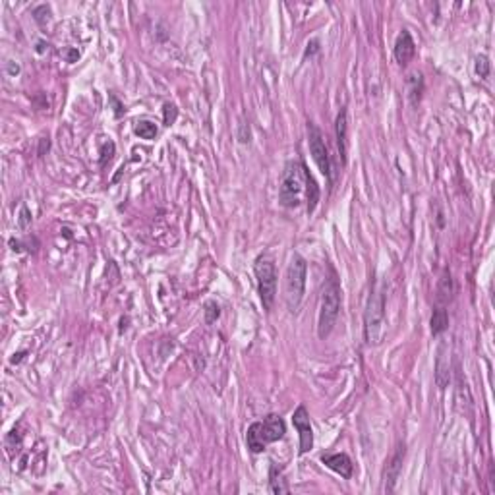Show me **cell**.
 Listing matches in <instances>:
<instances>
[{
	"mask_svg": "<svg viewBox=\"0 0 495 495\" xmlns=\"http://www.w3.org/2000/svg\"><path fill=\"white\" fill-rule=\"evenodd\" d=\"M341 280L336 277L333 267H329V275L323 289H321V298H319V316H318V336L327 339L331 331L335 329L339 312H341Z\"/></svg>",
	"mask_w": 495,
	"mask_h": 495,
	"instance_id": "cell-1",
	"label": "cell"
},
{
	"mask_svg": "<svg viewBox=\"0 0 495 495\" xmlns=\"http://www.w3.org/2000/svg\"><path fill=\"white\" fill-rule=\"evenodd\" d=\"M287 424L279 414H269L262 422H253L246 431V445L252 453H263L269 443H275L285 438Z\"/></svg>",
	"mask_w": 495,
	"mask_h": 495,
	"instance_id": "cell-2",
	"label": "cell"
},
{
	"mask_svg": "<svg viewBox=\"0 0 495 495\" xmlns=\"http://www.w3.org/2000/svg\"><path fill=\"white\" fill-rule=\"evenodd\" d=\"M304 192H306V165L300 161H289L282 170V178H280V206L287 207V209L298 207Z\"/></svg>",
	"mask_w": 495,
	"mask_h": 495,
	"instance_id": "cell-3",
	"label": "cell"
},
{
	"mask_svg": "<svg viewBox=\"0 0 495 495\" xmlns=\"http://www.w3.org/2000/svg\"><path fill=\"white\" fill-rule=\"evenodd\" d=\"M306 277H308V263H306V260L300 253H294L290 258L287 275H285V302H287V308L292 314L298 312L300 304L304 300Z\"/></svg>",
	"mask_w": 495,
	"mask_h": 495,
	"instance_id": "cell-4",
	"label": "cell"
},
{
	"mask_svg": "<svg viewBox=\"0 0 495 495\" xmlns=\"http://www.w3.org/2000/svg\"><path fill=\"white\" fill-rule=\"evenodd\" d=\"M385 325V294L379 285H374L364 312V341L368 346L379 345Z\"/></svg>",
	"mask_w": 495,
	"mask_h": 495,
	"instance_id": "cell-5",
	"label": "cell"
},
{
	"mask_svg": "<svg viewBox=\"0 0 495 495\" xmlns=\"http://www.w3.org/2000/svg\"><path fill=\"white\" fill-rule=\"evenodd\" d=\"M253 271H255V280H258V292H260V300H262L263 309L271 312L275 298H277V269H275V263L260 255L255 260L253 265Z\"/></svg>",
	"mask_w": 495,
	"mask_h": 495,
	"instance_id": "cell-6",
	"label": "cell"
},
{
	"mask_svg": "<svg viewBox=\"0 0 495 495\" xmlns=\"http://www.w3.org/2000/svg\"><path fill=\"white\" fill-rule=\"evenodd\" d=\"M308 145L309 153L316 161V165L321 170V174L327 178L329 182H333V168H331V157H329V150L325 145V140L321 136L319 128L314 122H308Z\"/></svg>",
	"mask_w": 495,
	"mask_h": 495,
	"instance_id": "cell-7",
	"label": "cell"
},
{
	"mask_svg": "<svg viewBox=\"0 0 495 495\" xmlns=\"http://www.w3.org/2000/svg\"><path fill=\"white\" fill-rule=\"evenodd\" d=\"M404 455H406V447L404 443H399L393 455L387 458L385 462V470H384V492L385 494H393L395 492V486H397V480L401 476L402 470V462H404Z\"/></svg>",
	"mask_w": 495,
	"mask_h": 495,
	"instance_id": "cell-8",
	"label": "cell"
},
{
	"mask_svg": "<svg viewBox=\"0 0 495 495\" xmlns=\"http://www.w3.org/2000/svg\"><path fill=\"white\" fill-rule=\"evenodd\" d=\"M292 424L300 435V455H306L308 451L314 449V430H312V422L309 414L304 404H300L298 408L292 414Z\"/></svg>",
	"mask_w": 495,
	"mask_h": 495,
	"instance_id": "cell-9",
	"label": "cell"
},
{
	"mask_svg": "<svg viewBox=\"0 0 495 495\" xmlns=\"http://www.w3.org/2000/svg\"><path fill=\"white\" fill-rule=\"evenodd\" d=\"M435 385L440 389H447L451 384V354H449V345L441 343L438 346V356H435Z\"/></svg>",
	"mask_w": 495,
	"mask_h": 495,
	"instance_id": "cell-10",
	"label": "cell"
},
{
	"mask_svg": "<svg viewBox=\"0 0 495 495\" xmlns=\"http://www.w3.org/2000/svg\"><path fill=\"white\" fill-rule=\"evenodd\" d=\"M393 55H395V60L401 66H406L414 58V55H416V43L412 39L411 31L402 29L401 33H399V37L395 41V47H393Z\"/></svg>",
	"mask_w": 495,
	"mask_h": 495,
	"instance_id": "cell-11",
	"label": "cell"
},
{
	"mask_svg": "<svg viewBox=\"0 0 495 495\" xmlns=\"http://www.w3.org/2000/svg\"><path fill=\"white\" fill-rule=\"evenodd\" d=\"M321 462L341 478H346V480L352 478L354 465H352V460H350V457H348L346 453H327V455H321Z\"/></svg>",
	"mask_w": 495,
	"mask_h": 495,
	"instance_id": "cell-12",
	"label": "cell"
},
{
	"mask_svg": "<svg viewBox=\"0 0 495 495\" xmlns=\"http://www.w3.org/2000/svg\"><path fill=\"white\" fill-rule=\"evenodd\" d=\"M335 134L341 161H343V165H346V151H348V116H346V109H341V112L336 114Z\"/></svg>",
	"mask_w": 495,
	"mask_h": 495,
	"instance_id": "cell-13",
	"label": "cell"
},
{
	"mask_svg": "<svg viewBox=\"0 0 495 495\" xmlns=\"http://www.w3.org/2000/svg\"><path fill=\"white\" fill-rule=\"evenodd\" d=\"M406 91H408V101H411L412 107L420 103L422 93H424V78H422L420 72H412L406 78Z\"/></svg>",
	"mask_w": 495,
	"mask_h": 495,
	"instance_id": "cell-14",
	"label": "cell"
},
{
	"mask_svg": "<svg viewBox=\"0 0 495 495\" xmlns=\"http://www.w3.org/2000/svg\"><path fill=\"white\" fill-rule=\"evenodd\" d=\"M453 279H451V273L443 271L440 279V285H438V294H435V300H438V306H447L451 298H453Z\"/></svg>",
	"mask_w": 495,
	"mask_h": 495,
	"instance_id": "cell-15",
	"label": "cell"
},
{
	"mask_svg": "<svg viewBox=\"0 0 495 495\" xmlns=\"http://www.w3.org/2000/svg\"><path fill=\"white\" fill-rule=\"evenodd\" d=\"M431 335L438 336L441 335L443 331H447L449 327V314L445 306H435L433 314H431Z\"/></svg>",
	"mask_w": 495,
	"mask_h": 495,
	"instance_id": "cell-16",
	"label": "cell"
},
{
	"mask_svg": "<svg viewBox=\"0 0 495 495\" xmlns=\"http://www.w3.org/2000/svg\"><path fill=\"white\" fill-rule=\"evenodd\" d=\"M306 197H308V213H314L319 204V186L316 178L309 174L308 168H306Z\"/></svg>",
	"mask_w": 495,
	"mask_h": 495,
	"instance_id": "cell-17",
	"label": "cell"
},
{
	"mask_svg": "<svg viewBox=\"0 0 495 495\" xmlns=\"http://www.w3.org/2000/svg\"><path fill=\"white\" fill-rule=\"evenodd\" d=\"M157 132L159 130H157L155 122H150V120H140L136 126H134V134L140 136L141 140H155Z\"/></svg>",
	"mask_w": 495,
	"mask_h": 495,
	"instance_id": "cell-18",
	"label": "cell"
},
{
	"mask_svg": "<svg viewBox=\"0 0 495 495\" xmlns=\"http://www.w3.org/2000/svg\"><path fill=\"white\" fill-rule=\"evenodd\" d=\"M271 492L273 494H289V486H287V480H282V470L277 468V465L271 467Z\"/></svg>",
	"mask_w": 495,
	"mask_h": 495,
	"instance_id": "cell-19",
	"label": "cell"
},
{
	"mask_svg": "<svg viewBox=\"0 0 495 495\" xmlns=\"http://www.w3.org/2000/svg\"><path fill=\"white\" fill-rule=\"evenodd\" d=\"M476 74L482 80H487V75H489V58L486 55H480L476 58Z\"/></svg>",
	"mask_w": 495,
	"mask_h": 495,
	"instance_id": "cell-20",
	"label": "cell"
},
{
	"mask_svg": "<svg viewBox=\"0 0 495 495\" xmlns=\"http://www.w3.org/2000/svg\"><path fill=\"white\" fill-rule=\"evenodd\" d=\"M219 306H217L215 302H207L206 304V321L211 325V323H215L217 318H219Z\"/></svg>",
	"mask_w": 495,
	"mask_h": 495,
	"instance_id": "cell-21",
	"label": "cell"
},
{
	"mask_svg": "<svg viewBox=\"0 0 495 495\" xmlns=\"http://www.w3.org/2000/svg\"><path fill=\"white\" fill-rule=\"evenodd\" d=\"M177 116H178V111L174 105L167 103L165 107H163V118H165V124H167V126H170L172 122L177 120Z\"/></svg>",
	"mask_w": 495,
	"mask_h": 495,
	"instance_id": "cell-22",
	"label": "cell"
},
{
	"mask_svg": "<svg viewBox=\"0 0 495 495\" xmlns=\"http://www.w3.org/2000/svg\"><path fill=\"white\" fill-rule=\"evenodd\" d=\"M19 217H21V219H19V226H21V228H26V224L29 223V215H28V209H26V207H21V213H19Z\"/></svg>",
	"mask_w": 495,
	"mask_h": 495,
	"instance_id": "cell-23",
	"label": "cell"
}]
</instances>
